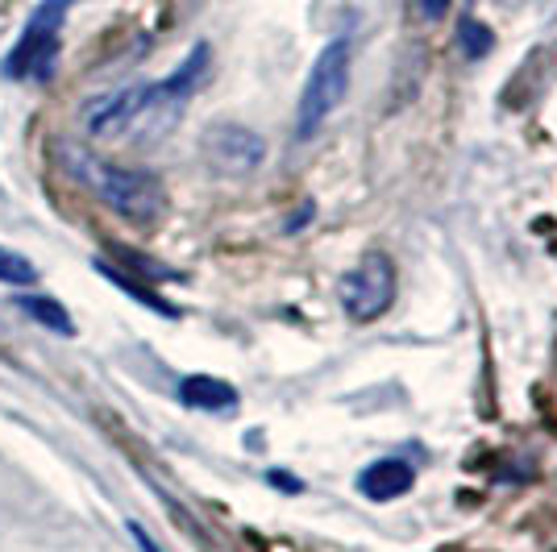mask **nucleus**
Segmentation results:
<instances>
[{"instance_id":"nucleus-5","label":"nucleus","mask_w":557,"mask_h":552,"mask_svg":"<svg viewBox=\"0 0 557 552\" xmlns=\"http://www.w3.org/2000/svg\"><path fill=\"white\" fill-rule=\"evenodd\" d=\"M395 287H399V278H395L392 258L374 250L342 278L337 300H342V312H346L354 324H371L395 303Z\"/></svg>"},{"instance_id":"nucleus-4","label":"nucleus","mask_w":557,"mask_h":552,"mask_svg":"<svg viewBox=\"0 0 557 552\" xmlns=\"http://www.w3.org/2000/svg\"><path fill=\"white\" fill-rule=\"evenodd\" d=\"M75 0H42L29 22H25L22 38L13 42L9 59H4V79H50L54 75V59H59V34L67 22V9Z\"/></svg>"},{"instance_id":"nucleus-12","label":"nucleus","mask_w":557,"mask_h":552,"mask_svg":"<svg viewBox=\"0 0 557 552\" xmlns=\"http://www.w3.org/2000/svg\"><path fill=\"white\" fill-rule=\"evenodd\" d=\"M417 9L424 22H442L445 13H449V0H417Z\"/></svg>"},{"instance_id":"nucleus-8","label":"nucleus","mask_w":557,"mask_h":552,"mask_svg":"<svg viewBox=\"0 0 557 552\" xmlns=\"http://www.w3.org/2000/svg\"><path fill=\"white\" fill-rule=\"evenodd\" d=\"M180 399L196 412H233L237 407V391L221 378H209V374H191L180 382Z\"/></svg>"},{"instance_id":"nucleus-11","label":"nucleus","mask_w":557,"mask_h":552,"mask_svg":"<svg viewBox=\"0 0 557 552\" xmlns=\"http://www.w3.org/2000/svg\"><path fill=\"white\" fill-rule=\"evenodd\" d=\"M38 278L34 271V262L17 250H0V283H9V287H29Z\"/></svg>"},{"instance_id":"nucleus-2","label":"nucleus","mask_w":557,"mask_h":552,"mask_svg":"<svg viewBox=\"0 0 557 552\" xmlns=\"http://www.w3.org/2000/svg\"><path fill=\"white\" fill-rule=\"evenodd\" d=\"M63 162H67L71 175L88 187L100 204H109L116 216H125L134 225H154L166 212V191L150 171L121 166V162L100 159L92 150H75V146L63 154Z\"/></svg>"},{"instance_id":"nucleus-1","label":"nucleus","mask_w":557,"mask_h":552,"mask_svg":"<svg viewBox=\"0 0 557 552\" xmlns=\"http://www.w3.org/2000/svg\"><path fill=\"white\" fill-rule=\"evenodd\" d=\"M205 71H209V47L200 42L166 79L125 88V92L104 96L100 104H92L88 109V134L100 141H159L180 121L184 104L200 88Z\"/></svg>"},{"instance_id":"nucleus-9","label":"nucleus","mask_w":557,"mask_h":552,"mask_svg":"<svg viewBox=\"0 0 557 552\" xmlns=\"http://www.w3.org/2000/svg\"><path fill=\"white\" fill-rule=\"evenodd\" d=\"M17 308H22L25 316H34L38 324H47L50 333H63V337H71V333H75L67 308H63V303H54V300H47V296H22V300H17Z\"/></svg>"},{"instance_id":"nucleus-10","label":"nucleus","mask_w":557,"mask_h":552,"mask_svg":"<svg viewBox=\"0 0 557 552\" xmlns=\"http://www.w3.org/2000/svg\"><path fill=\"white\" fill-rule=\"evenodd\" d=\"M458 42H462L466 59H487L491 50H495V34H491L483 22H474V17H466L458 25Z\"/></svg>"},{"instance_id":"nucleus-7","label":"nucleus","mask_w":557,"mask_h":552,"mask_svg":"<svg viewBox=\"0 0 557 552\" xmlns=\"http://www.w3.org/2000/svg\"><path fill=\"white\" fill-rule=\"evenodd\" d=\"M417 482V474H412V465L399 457H383V461H371L362 474H358V490L371 499V503H392V499H404L408 490Z\"/></svg>"},{"instance_id":"nucleus-3","label":"nucleus","mask_w":557,"mask_h":552,"mask_svg":"<svg viewBox=\"0 0 557 552\" xmlns=\"http://www.w3.org/2000/svg\"><path fill=\"white\" fill-rule=\"evenodd\" d=\"M349 63H354L349 38H333L317 54V63L304 79L300 104H296V138H312L329 116L337 113V104L349 92Z\"/></svg>"},{"instance_id":"nucleus-13","label":"nucleus","mask_w":557,"mask_h":552,"mask_svg":"<svg viewBox=\"0 0 557 552\" xmlns=\"http://www.w3.org/2000/svg\"><path fill=\"white\" fill-rule=\"evenodd\" d=\"M129 536L138 540V549H141V552H163V549H159V544H154V540H150V536H146V531L134 528V524H129Z\"/></svg>"},{"instance_id":"nucleus-6","label":"nucleus","mask_w":557,"mask_h":552,"mask_svg":"<svg viewBox=\"0 0 557 552\" xmlns=\"http://www.w3.org/2000/svg\"><path fill=\"white\" fill-rule=\"evenodd\" d=\"M200 150L209 159L212 171L221 175H250L267 159V141L258 138L255 129L233 125V121H216L200 134Z\"/></svg>"}]
</instances>
